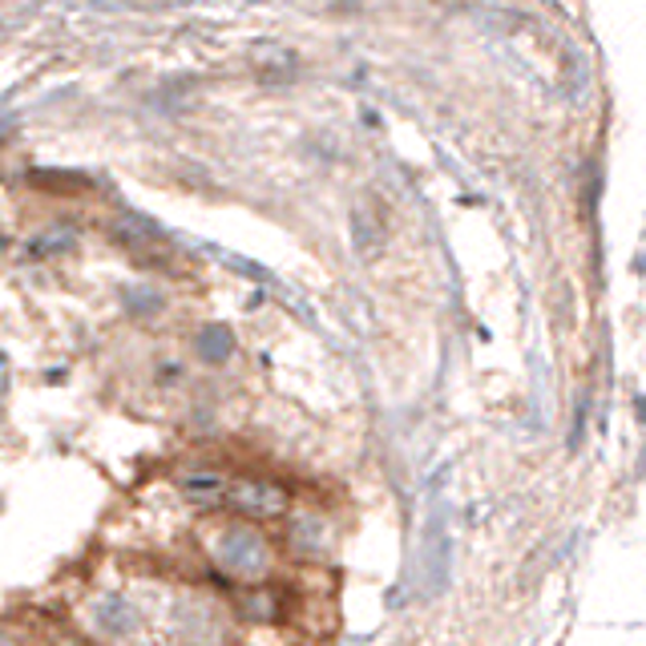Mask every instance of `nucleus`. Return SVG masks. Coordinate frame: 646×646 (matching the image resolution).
Segmentation results:
<instances>
[{
  "instance_id": "obj_9",
  "label": "nucleus",
  "mask_w": 646,
  "mask_h": 646,
  "mask_svg": "<svg viewBox=\"0 0 646 646\" xmlns=\"http://www.w3.org/2000/svg\"><path fill=\"white\" fill-rule=\"evenodd\" d=\"M126 307L129 316H154V312H162V291L154 288H126Z\"/></svg>"
},
{
  "instance_id": "obj_12",
  "label": "nucleus",
  "mask_w": 646,
  "mask_h": 646,
  "mask_svg": "<svg viewBox=\"0 0 646 646\" xmlns=\"http://www.w3.org/2000/svg\"><path fill=\"white\" fill-rule=\"evenodd\" d=\"M4 372H9V364H4V356H0V396H4Z\"/></svg>"
},
{
  "instance_id": "obj_1",
  "label": "nucleus",
  "mask_w": 646,
  "mask_h": 646,
  "mask_svg": "<svg viewBox=\"0 0 646 646\" xmlns=\"http://www.w3.org/2000/svg\"><path fill=\"white\" fill-rule=\"evenodd\" d=\"M215 558L230 578H258L267 570V542L246 525H230L215 542Z\"/></svg>"
},
{
  "instance_id": "obj_2",
  "label": "nucleus",
  "mask_w": 646,
  "mask_h": 646,
  "mask_svg": "<svg viewBox=\"0 0 646 646\" xmlns=\"http://www.w3.org/2000/svg\"><path fill=\"white\" fill-rule=\"evenodd\" d=\"M227 505L235 514L246 517H283L288 514V489L275 485V481H230Z\"/></svg>"
},
{
  "instance_id": "obj_7",
  "label": "nucleus",
  "mask_w": 646,
  "mask_h": 646,
  "mask_svg": "<svg viewBox=\"0 0 646 646\" xmlns=\"http://www.w3.org/2000/svg\"><path fill=\"white\" fill-rule=\"evenodd\" d=\"M255 61H258V73L267 77V81H275V77H291L295 73V53L291 49H283V45H258L255 49Z\"/></svg>"
},
{
  "instance_id": "obj_5",
  "label": "nucleus",
  "mask_w": 646,
  "mask_h": 646,
  "mask_svg": "<svg viewBox=\"0 0 646 646\" xmlns=\"http://www.w3.org/2000/svg\"><path fill=\"white\" fill-rule=\"evenodd\" d=\"M279 610H283V603H279V594L267 586H255L239 594V615H246L251 622H275Z\"/></svg>"
},
{
  "instance_id": "obj_3",
  "label": "nucleus",
  "mask_w": 646,
  "mask_h": 646,
  "mask_svg": "<svg viewBox=\"0 0 646 646\" xmlns=\"http://www.w3.org/2000/svg\"><path fill=\"white\" fill-rule=\"evenodd\" d=\"M93 622H98L101 634L122 638V634H129L138 626V610H134L122 594H105V598H98V606H93Z\"/></svg>"
},
{
  "instance_id": "obj_4",
  "label": "nucleus",
  "mask_w": 646,
  "mask_h": 646,
  "mask_svg": "<svg viewBox=\"0 0 646 646\" xmlns=\"http://www.w3.org/2000/svg\"><path fill=\"white\" fill-rule=\"evenodd\" d=\"M182 493H187L194 505L215 509V505H227L230 481L227 477H218V473H190V477H182Z\"/></svg>"
},
{
  "instance_id": "obj_6",
  "label": "nucleus",
  "mask_w": 646,
  "mask_h": 646,
  "mask_svg": "<svg viewBox=\"0 0 646 646\" xmlns=\"http://www.w3.org/2000/svg\"><path fill=\"white\" fill-rule=\"evenodd\" d=\"M194 347H199V356L206 359V364H223V359L235 352V335H230L227 324H206V328L199 331Z\"/></svg>"
},
{
  "instance_id": "obj_10",
  "label": "nucleus",
  "mask_w": 646,
  "mask_h": 646,
  "mask_svg": "<svg viewBox=\"0 0 646 646\" xmlns=\"http://www.w3.org/2000/svg\"><path fill=\"white\" fill-rule=\"evenodd\" d=\"M73 246V235L69 230H49V235H37L29 243V258H49V255H61V251H69Z\"/></svg>"
},
{
  "instance_id": "obj_8",
  "label": "nucleus",
  "mask_w": 646,
  "mask_h": 646,
  "mask_svg": "<svg viewBox=\"0 0 646 646\" xmlns=\"http://www.w3.org/2000/svg\"><path fill=\"white\" fill-rule=\"evenodd\" d=\"M291 542H295L303 554H319V549L328 546V530H324L319 517H300L295 530H291Z\"/></svg>"
},
{
  "instance_id": "obj_11",
  "label": "nucleus",
  "mask_w": 646,
  "mask_h": 646,
  "mask_svg": "<svg viewBox=\"0 0 646 646\" xmlns=\"http://www.w3.org/2000/svg\"><path fill=\"white\" fill-rule=\"evenodd\" d=\"M53 646H89V643H86V638H77V634L65 631V634H58V638H53Z\"/></svg>"
}]
</instances>
